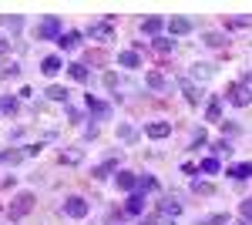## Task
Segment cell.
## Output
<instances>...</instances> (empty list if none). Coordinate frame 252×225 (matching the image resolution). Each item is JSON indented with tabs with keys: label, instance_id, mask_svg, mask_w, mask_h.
Here are the masks:
<instances>
[{
	"label": "cell",
	"instance_id": "1",
	"mask_svg": "<svg viewBox=\"0 0 252 225\" xmlns=\"http://www.w3.org/2000/svg\"><path fill=\"white\" fill-rule=\"evenodd\" d=\"M61 20L58 17H44L37 24V40H61Z\"/></svg>",
	"mask_w": 252,
	"mask_h": 225
},
{
	"label": "cell",
	"instance_id": "2",
	"mask_svg": "<svg viewBox=\"0 0 252 225\" xmlns=\"http://www.w3.org/2000/svg\"><path fill=\"white\" fill-rule=\"evenodd\" d=\"M31 208H34V195H31V192H20L17 198L10 202V219L17 222V219H24V215H27Z\"/></svg>",
	"mask_w": 252,
	"mask_h": 225
},
{
	"label": "cell",
	"instance_id": "3",
	"mask_svg": "<svg viewBox=\"0 0 252 225\" xmlns=\"http://www.w3.org/2000/svg\"><path fill=\"white\" fill-rule=\"evenodd\" d=\"M88 212H91V205H88L81 195H71V198L64 202V215H71V219H84Z\"/></svg>",
	"mask_w": 252,
	"mask_h": 225
},
{
	"label": "cell",
	"instance_id": "4",
	"mask_svg": "<svg viewBox=\"0 0 252 225\" xmlns=\"http://www.w3.org/2000/svg\"><path fill=\"white\" fill-rule=\"evenodd\" d=\"M225 97L232 101L235 108H246V104L252 101V91L246 88V84H229V94H225Z\"/></svg>",
	"mask_w": 252,
	"mask_h": 225
},
{
	"label": "cell",
	"instance_id": "5",
	"mask_svg": "<svg viewBox=\"0 0 252 225\" xmlns=\"http://www.w3.org/2000/svg\"><path fill=\"white\" fill-rule=\"evenodd\" d=\"M88 34L97 37V40H111V37H115V27H111V20H104V24H91Z\"/></svg>",
	"mask_w": 252,
	"mask_h": 225
},
{
	"label": "cell",
	"instance_id": "6",
	"mask_svg": "<svg viewBox=\"0 0 252 225\" xmlns=\"http://www.w3.org/2000/svg\"><path fill=\"white\" fill-rule=\"evenodd\" d=\"M88 111L94 114V118H101V121H104V118H111V108H108L104 101H97V97H91V94H88Z\"/></svg>",
	"mask_w": 252,
	"mask_h": 225
},
{
	"label": "cell",
	"instance_id": "7",
	"mask_svg": "<svg viewBox=\"0 0 252 225\" xmlns=\"http://www.w3.org/2000/svg\"><path fill=\"white\" fill-rule=\"evenodd\" d=\"M145 134H148V138H165V134H172V125H168V121H152V125L145 128Z\"/></svg>",
	"mask_w": 252,
	"mask_h": 225
},
{
	"label": "cell",
	"instance_id": "8",
	"mask_svg": "<svg viewBox=\"0 0 252 225\" xmlns=\"http://www.w3.org/2000/svg\"><path fill=\"white\" fill-rule=\"evenodd\" d=\"M141 208H145V195L141 192H131V198L125 202V212L128 215H141Z\"/></svg>",
	"mask_w": 252,
	"mask_h": 225
},
{
	"label": "cell",
	"instance_id": "9",
	"mask_svg": "<svg viewBox=\"0 0 252 225\" xmlns=\"http://www.w3.org/2000/svg\"><path fill=\"white\" fill-rule=\"evenodd\" d=\"M115 171H118V155H115V158H108L104 165H97V168L91 171V175H94V178H111Z\"/></svg>",
	"mask_w": 252,
	"mask_h": 225
},
{
	"label": "cell",
	"instance_id": "10",
	"mask_svg": "<svg viewBox=\"0 0 252 225\" xmlns=\"http://www.w3.org/2000/svg\"><path fill=\"white\" fill-rule=\"evenodd\" d=\"M61 67H64V64H61V57H58V54H51V57H44V61H40V71H44L47 77H54Z\"/></svg>",
	"mask_w": 252,
	"mask_h": 225
},
{
	"label": "cell",
	"instance_id": "11",
	"mask_svg": "<svg viewBox=\"0 0 252 225\" xmlns=\"http://www.w3.org/2000/svg\"><path fill=\"white\" fill-rule=\"evenodd\" d=\"M192 31V20L189 17H172L168 20V34H189Z\"/></svg>",
	"mask_w": 252,
	"mask_h": 225
},
{
	"label": "cell",
	"instance_id": "12",
	"mask_svg": "<svg viewBox=\"0 0 252 225\" xmlns=\"http://www.w3.org/2000/svg\"><path fill=\"white\" fill-rule=\"evenodd\" d=\"M115 178H118V188H121V192H135L138 188V178L131 175V171H118Z\"/></svg>",
	"mask_w": 252,
	"mask_h": 225
},
{
	"label": "cell",
	"instance_id": "13",
	"mask_svg": "<svg viewBox=\"0 0 252 225\" xmlns=\"http://www.w3.org/2000/svg\"><path fill=\"white\" fill-rule=\"evenodd\" d=\"M161 27H165V20H161V17H145V24H141V31H145L152 40L158 37V31H161Z\"/></svg>",
	"mask_w": 252,
	"mask_h": 225
},
{
	"label": "cell",
	"instance_id": "14",
	"mask_svg": "<svg viewBox=\"0 0 252 225\" xmlns=\"http://www.w3.org/2000/svg\"><path fill=\"white\" fill-rule=\"evenodd\" d=\"M158 215H165V219H172V222H175V219L182 215V205L168 198V202H161V205H158Z\"/></svg>",
	"mask_w": 252,
	"mask_h": 225
},
{
	"label": "cell",
	"instance_id": "15",
	"mask_svg": "<svg viewBox=\"0 0 252 225\" xmlns=\"http://www.w3.org/2000/svg\"><path fill=\"white\" fill-rule=\"evenodd\" d=\"M58 44L64 47V51H74V47L81 44V34H78V31H67V34H61V40H58Z\"/></svg>",
	"mask_w": 252,
	"mask_h": 225
},
{
	"label": "cell",
	"instance_id": "16",
	"mask_svg": "<svg viewBox=\"0 0 252 225\" xmlns=\"http://www.w3.org/2000/svg\"><path fill=\"white\" fill-rule=\"evenodd\" d=\"M118 64H121V67H138L141 57H138V51H121V54H118Z\"/></svg>",
	"mask_w": 252,
	"mask_h": 225
},
{
	"label": "cell",
	"instance_id": "17",
	"mask_svg": "<svg viewBox=\"0 0 252 225\" xmlns=\"http://www.w3.org/2000/svg\"><path fill=\"white\" fill-rule=\"evenodd\" d=\"M67 74L74 77V81H78V84H88V67H84V64H67Z\"/></svg>",
	"mask_w": 252,
	"mask_h": 225
},
{
	"label": "cell",
	"instance_id": "18",
	"mask_svg": "<svg viewBox=\"0 0 252 225\" xmlns=\"http://www.w3.org/2000/svg\"><path fill=\"white\" fill-rule=\"evenodd\" d=\"M232 178H252V161H242V165H232L229 168Z\"/></svg>",
	"mask_w": 252,
	"mask_h": 225
},
{
	"label": "cell",
	"instance_id": "19",
	"mask_svg": "<svg viewBox=\"0 0 252 225\" xmlns=\"http://www.w3.org/2000/svg\"><path fill=\"white\" fill-rule=\"evenodd\" d=\"M67 88H61V84H51V88H47V97H51V101H64V104H67Z\"/></svg>",
	"mask_w": 252,
	"mask_h": 225
},
{
	"label": "cell",
	"instance_id": "20",
	"mask_svg": "<svg viewBox=\"0 0 252 225\" xmlns=\"http://www.w3.org/2000/svg\"><path fill=\"white\" fill-rule=\"evenodd\" d=\"M148 88H155V91H165V74H158V71H148Z\"/></svg>",
	"mask_w": 252,
	"mask_h": 225
},
{
	"label": "cell",
	"instance_id": "21",
	"mask_svg": "<svg viewBox=\"0 0 252 225\" xmlns=\"http://www.w3.org/2000/svg\"><path fill=\"white\" fill-rule=\"evenodd\" d=\"M205 118H209V121H219V118H222V101H219V97H212V101H209Z\"/></svg>",
	"mask_w": 252,
	"mask_h": 225
},
{
	"label": "cell",
	"instance_id": "22",
	"mask_svg": "<svg viewBox=\"0 0 252 225\" xmlns=\"http://www.w3.org/2000/svg\"><path fill=\"white\" fill-rule=\"evenodd\" d=\"M152 47H155L158 54H168V51L175 47V40H168V37H155V40H152Z\"/></svg>",
	"mask_w": 252,
	"mask_h": 225
},
{
	"label": "cell",
	"instance_id": "23",
	"mask_svg": "<svg viewBox=\"0 0 252 225\" xmlns=\"http://www.w3.org/2000/svg\"><path fill=\"white\" fill-rule=\"evenodd\" d=\"M182 91H185V101L189 104H198V91L192 88V81H182Z\"/></svg>",
	"mask_w": 252,
	"mask_h": 225
},
{
	"label": "cell",
	"instance_id": "24",
	"mask_svg": "<svg viewBox=\"0 0 252 225\" xmlns=\"http://www.w3.org/2000/svg\"><path fill=\"white\" fill-rule=\"evenodd\" d=\"M20 158H24V151H0V161L3 165H17Z\"/></svg>",
	"mask_w": 252,
	"mask_h": 225
},
{
	"label": "cell",
	"instance_id": "25",
	"mask_svg": "<svg viewBox=\"0 0 252 225\" xmlns=\"http://www.w3.org/2000/svg\"><path fill=\"white\" fill-rule=\"evenodd\" d=\"M198 168L205 171V175H219V158H205V161H202Z\"/></svg>",
	"mask_w": 252,
	"mask_h": 225
},
{
	"label": "cell",
	"instance_id": "26",
	"mask_svg": "<svg viewBox=\"0 0 252 225\" xmlns=\"http://www.w3.org/2000/svg\"><path fill=\"white\" fill-rule=\"evenodd\" d=\"M0 111L3 114H17V101H14V97H0Z\"/></svg>",
	"mask_w": 252,
	"mask_h": 225
},
{
	"label": "cell",
	"instance_id": "27",
	"mask_svg": "<svg viewBox=\"0 0 252 225\" xmlns=\"http://www.w3.org/2000/svg\"><path fill=\"white\" fill-rule=\"evenodd\" d=\"M61 161H67V165H78V161H81V151H61Z\"/></svg>",
	"mask_w": 252,
	"mask_h": 225
},
{
	"label": "cell",
	"instance_id": "28",
	"mask_svg": "<svg viewBox=\"0 0 252 225\" xmlns=\"http://www.w3.org/2000/svg\"><path fill=\"white\" fill-rule=\"evenodd\" d=\"M205 44H209V47H222L225 37H222V34H205Z\"/></svg>",
	"mask_w": 252,
	"mask_h": 225
},
{
	"label": "cell",
	"instance_id": "29",
	"mask_svg": "<svg viewBox=\"0 0 252 225\" xmlns=\"http://www.w3.org/2000/svg\"><path fill=\"white\" fill-rule=\"evenodd\" d=\"M212 151H215V155H229L232 148H229V141L222 138V141H215V145H212Z\"/></svg>",
	"mask_w": 252,
	"mask_h": 225
},
{
	"label": "cell",
	"instance_id": "30",
	"mask_svg": "<svg viewBox=\"0 0 252 225\" xmlns=\"http://www.w3.org/2000/svg\"><path fill=\"white\" fill-rule=\"evenodd\" d=\"M17 74H20L17 64H10V67H0V77H17Z\"/></svg>",
	"mask_w": 252,
	"mask_h": 225
},
{
	"label": "cell",
	"instance_id": "31",
	"mask_svg": "<svg viewBox=\"0 0 252 225\" xmlns=\"http://www.w3.org/2000/svg\"><path fill=\"white\" fill-rule=\"evenodd\" d=\"M229 222V215H212V219H205L202 225H225Z\"/></svg>",
	"mask_w": 252,
	"mask_h": 225
},
{
	"label": "cell",
	"instance_id": "32",
	"mask_svg": "<svg viewBox=\"0 0 252 225\" xmlns=\"http://www.w3.org/2000/svg\"><path fill=\"white\" fill-rule=\"evenodd\" d=\"M209 74H212L209 64H195V77H209Z\"/></svg>",
	"mask_w": 252,
	"mask_h": 225
},
{
	"label": "cell",
	"instance_id": "33",
	"mask_svg": "<svg viewBox=\"0 0 252 225\" xmlns=\"http://www.w3.org/2000/svg\"><path fill=\"white\" fill-rule=\"evenodd\" d=\"M118 134H121L125 141H131V138H135V128H128V125H121V128H118Z\"/></svg>",
	"mask_w": 252,
	"mask_h": 225
},
{
	"label": "cell",
	"instance_id": "34",
	"mask_svg": "<svg viewBox=\"0 0 252 225\" xmlns=\"http://www.w3.org/2000/svg\"><path fill=\"white\" fill-rule=\"evenodd\" d=\"M138 188H141V192H145V188H158V182L155 178H138Z\"/></svg>",
	"mask_w": 252,
	"mask_h": 225
},
{
	"label": "cell",
	"instance_id": "35",
	"mask_svg": "<svg viewBox=\"0 0 252 225\" xmlns=\"http://www.w3.org/2000/svg\"><path fill=\"white\" fill-rule=\"evenodd\" d=\"M242 219H246V222L252 219V198H246V202H242Z\"/></svg>",
	"mask_w": 252,
	"mask_h": 225
},
{
	"label": "cell",
	"instance_id": "36",
	"mask_svg": "<svg viewBox=\"0 0 252 225\" xmlns=\"http://www.w3.org/2000/svg\"><path fill=\"white\" fill-rule=\"evenodd\" d=\"M205 141H209V134H205V131H195V138H192L195 148H198V145H205Z\"/></svg>",
	"mask_w": 252,
	"mask_h": 225
},
{
	"label": "cell",
	"instance_id": "37",
	"mask_svg": "<svg viewBox=\"0 0 252 225\" xmlns=\"http://www.w3.org/2000/svg\"><path fill=\"white\" fill-rule=\"evenodd\" d=\"M0 54H7V40L0 37Z\"/></svg>",
	"mask_w": 252,
	"mask_h": 225
},
{
	"label": "cell",
	"instance_id": "38",
	"mask_svg": "<svg viewBox=\"0 0 252 225\" xmlns=\"http://www.w3.org/2000/svg\"><path fill=\"white\" fill-rule=\"evenodd\" d=\"M138 225H155V219H141V222H138Z\"/></svg>",
	"mask_w": 252,
	"mask_h": 225
},
{
	"label": "cell",
	"instance_id": "39",
	"mask_svg": "<svg viewBox=\"0 0 252 225\" xmlns=\"http://www.w3.org/2000/svg\"><path fill=\"white\" fill-rule=\"evenodd\" d=\"M246 84H252V71H249V74H246Z\"/></svg>",
	"mask_w": 252,
	"mask_h": 225
}]
</instances>
